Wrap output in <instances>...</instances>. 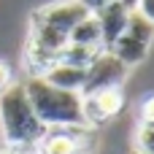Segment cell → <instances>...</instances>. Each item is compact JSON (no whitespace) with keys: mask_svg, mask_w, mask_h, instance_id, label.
<instances>
[{"mask_svg":"<svg viewBox=\"0 0 154 154\" xmlns=\"http://www.w3.org/2000/svg\"><path fill=\"white\" fill-rule=\"evenodd\" d=\"M152 41H154V24L146 22L138 11H130V19H127L125 32H122L106 51H111L122 65L133 68V65H141V62L149 57Z\"/></svg>","mask_w":154,"mask_h":154,"instance_id":"3957f363","label":"cell"},{"mask_svg":"<svg viewBox=\"0 0 154 154\" xmlns=\"http://www.w3.org/2000/svg\"><path fill=\"white\" fill-rule=\"evenodd\" d=\"M130 11L133 8H127L125 3H119V0H114V3H108L106 8H100L95 16H97V22H100V35H103V49H108L122 32H125V27H127V19H130Z\"/></svg>","mask_w":154,"mask_h":154,"instance_id":"52a82bcc","label":"cell"},{"mask_svg":"<svg viewBox=\"0 0 154 154\" xmlns=\"http://www.w3.org/2000/svg\"><path fill=\"white\" fill-rule=\"evenodd\" d=\"M133 154H141V152H133Z\"/></svg>","mask_w":154,"mask_h":154,"instance_id":"ac0fdd59","label":"cell"},{"mask_svg":"<svg viewBox=\"0 0 154 154\" xmlns=\"http://www.w3.org/2000/svg\"><path fill=\"white\" fill-rule=\"evenodd\" d=\"M30 106L46 130L51 127H87L84 122V97L79 92H65L46 84L41 76H27L22 81Z\"/></svg>","mask_w":154,"mask_h":154,"instance_id":"6da1fadb","label":"cell"},{"mask_svg":"<svg viewBox=\"0 0 154 154\" xmlns=\"http://www.w3.org/2000/svg\"><path fill=\"white\" fill-rule=\"evenodd\" d=\"M81 97H84V122L92 130L103 127L106 122H111L125 108V92H122V87L89 92V95H81Z\"/></svg>","mask_w":154,"mask_h":154,"instance_id":"8992f818","label":"cell"},{"mask_svg":"<svg viewBox=\"0 0 154 154\" xmlns=\"http://www.w3.org/2000/svg\"><path fill=\"white\" fill-rule=\"evenodd\" d=\"M68 43H79V46H95V49H103V35H100V22L95 14H87L73 30H70V38Z\"/></svg>","mask_w":154,"mask_h":154,"instance_id":"9c48e42d","label":"cell"},{"mask_svg":"<svg viewBox=\"0 0 154 154\" xmlns=\"http://www.w3.org/2000/svg\"><path fill=\"white\" fill-rule=\"evenodd\" d=\"M133 11H138L146 22H152V24H154V0H138Z\"/></svg>","mask_w":154,"mask_h":154,"instance_id":"7c38bea8","label":"cell"},{"mask_svg":"<svg viewBox=\"0 0 154 154\" xmlns=\"http://www.w3.org/2000/svg\"><path fill=\"white\" fill-rule=\"evenodd\" d=\"M127 65H122L111 51H100L92 65L87 68V84H84V92L81 95H89V92H100V89H111V87H122L125 79H127Z\"/></svg>","mask_w":154,"mask_h":154,"instance_id":"5b68a950","label":"cell"},{"mask_svg":"<svg viewBox=\"0 0 154 154\" xmlns=\"http://www.w3.org/2000/svg\"><path fill=\"white\" fill-rule=\"evenodd\" d=\"M76 3H81L89 14H97L100 8H106V5H108V3H114V0H76Z\"/></svg>","mask_w":154,"mask_h":154,"instance_id":"9a60e30c","label":"cell"},{"mask_svg":"<svg viewBox=\"0 0 154 154\" xmlns=\"http://www.w3.org/2000/svg\"><path fill=\"white\" fill-rule=\"evenodd\" d=\"M8 84H11V68H8V65L0 60V92H3Z\"/></svg>","mask_w":154,"mask_h":154,"instance_id":"2e32d148","label":"cell"},{"mask_svg":"<svg viewBox=\"0 0 154 154\" xmlns=\"http://www.w3.org/2000/svg\"><path fill=\"white\" fill-rule=\"evenodd\" d=\"M141 122H154V92L141 103Z\"/></svg>","mask_w":154,"mask_h":154,"instance_id":"4fadbf2b","label":"cell"},{"mask_svg":"<svg viewBox=\"0 0 154 154\" xmlns=\"http://www.w3.org/2000/svg\"><path fill=\"white\" fill-rule=\"evenodd\" d=\"M135 152L154 154V122H141L135 130Z\"/></svg>","mask_w":154,"mask_h":154,"instance_id":"8fae6325","label":"cell"},{"mask_svg":"<svg viewBox=\"0 0 154 154\" xmlns=\"http://www.w3.org/2000/svg\"><path fill=\"white\" fill-rule=\"evenodd\" d=\"M119 3H125L127 8H135V3H138V0H119Z\"/></svg>","mask_w":154,"mask_h":154,"instance_id":"e0dca14e","label":"cell"},{"mask_svg":"<svg viewBox=\"0 0 154 154\" xmlns=\"http://www.w3.org/2000/svg\"><path fill=\"white\" fill-rule=\"evenodd\" d=\"M0 154H38V152H35V146H8V143H3Z\"/></svg>","mask_w":154,"mask_h":154,"instance_id":"5bb4252c","label":"cell"},{"mask_svg":"<svg viewBox=\"0 0 154 154\" xmlns=\"http://www.w3.org/2000/svg\"><path fill=\"white\" fill-rule=\"evenodd\" d=\"M95 146L92 127H51L38 141V154H89Z\"/></svg>","mask_w":154,"mask_h":154,"instance_id":"277c9868","label":"cell"},{"mask_svg":"<svg viewBox=\"0 0 154 154\" xmlns=\"http://www.w3.org/2000/svg\"><path fill=\"white\" fill-rule=\"evenodd\" d=\"M0 130L3 143L8 146H38V141L46 133V127L30 106L22 81H11L0 92Z\"/></svg>","mask_w":154,"mask_h":154,"instance_id":"7a4b0ae2","label":"cell"},{"mask_svg":"<svg viewBox=\"0 0 154 154\" xmlns=\"http://www.w3.org/2000/svg\"><path fill=\"white\" fill-rule=\"evenodd\" d=\"M41 79L57 89H65V92H84V84H87V68H79V65H68V62H54L46 73H41Z\"/></svg>","mask_w":154,"mask_h":154,"instance_id":"ba28073f","label":"cell"},{"mask_svg":"<svg viewBox=\"0 0 154 154\" xmlns=\"http://www.w3.org/2000/svg\"><path fill=\"white\" fill-rule=\"evenodd\" d=\"M103 49H95V46H79V43H68L62 51H60V60L57 62H68V65H79V68H89L92 60L100 54Z\"/></svg>","mask_w":154,"mask_h":154,"instance_id":"30bf717a","label":"cell"}]
</instances>
